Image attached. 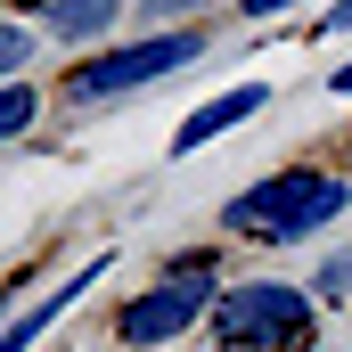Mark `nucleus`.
<instances>
[{
  "instance_id": "nucleus-10",
  "label": "nucleus",
  "mask_w": 352,
  "mask_h": 352,
  "mask_svg": "<svg viewBox=\"0 0 352 352\" xmlns=\"http://www.w3.org/2000/svg\"><path fill=\"white\" fill-rule=\"evenodd\" d=\"M320 295H352V254H336V263H320Z\"/></svg>"
},
{
  "instance_id": "nucleus-8",
  "label": "nucleus",
  "mask_w": 352,
  "mask_h": 352,
  "mask_svg": "<svg viewBox=\"0 0 352 352\" xmlns=\"http://www.w3.org/2000/svg\"><path fill=\"white\" fill-rule=\"evenodd\" d=\"M33 115H41V98L25 82H0V140H16V131H33Z\"/></svg>"
},
{
  "instance_id": "nucleus-11",
  "label": "nucleus",
  "mask_w": 352,
  "mask_h": 352,
  "mask_svg": "<svg viewBox=\"0 0 352 352\" xmlns=\"http://www.w3.org/2000/svg\"><path fill=\"white\" fill-rule=\"evenodd\" d=\"M320 33H352V0H336V8L320 16Z\"/></svg>"
},
{
  "instance_id": "nucleus-6",
  "label": "nucleus",
  "mask_w": 352,
  "mask_h": 352,
  "mask_svg": "<svg viewBox=\"0 0 352 352\" xmlns=\"http://www.w3.org/2000/svg\"><path fill=\"white\" fill-rule=\"evenodd\" d=\"M98 278H107V254H90V270H74V278H58V287H50V295H41L33 311H16V320L0 328V352H25L33 336H41V328H50V320H58V311H66V303H74V295H82V287H98Z\"/></svg>"
},
{
  "instance_id": "nucleus-1",
  "label": "nucleus",
  "mask_w": 352,
  "mask_h": 352,
  "mask_svg": "<svg viewBox=\"0 0 352 352\" xmlns=\"http://www.w3.org/2000/svg\"><path fill=\"white\" fill-rule=\"evenodd\" d=\"M352 188L336 173H270L254 188H238L230 205H221V221L238 230V238H311V230H328V221H344Z\"/></svg>"
},
{
  "instance_id": "nucleus-13",
  "label": "nucleus",
  "mask_w": 352,
  "mask_h": 352,
  "mask_svg": "<svg viewBox=\"0 0 352 352\" xmlns=\"http://www.w3.org/2000/svg\"><path fill=\"white\" fill-rule=\"evenodd\" d=\"M246 8H254V16H278V8H295V0H246Z\"/></svg>"
},
{
  "instance_id": "nucleus-12",
  "label": "nucleus",
  "mask_w": 352,
  "mask_h": 352,
  "mask_svg": "<svg viewBox=\"0 0 352 352\" xmlns=\"http://www.w3.org/2000/svg\"><path fill=\"white\" fill-rule=\"evenodd\" d=\"M328 90H344V98H352V58L336 66V74H328Z\"/></svg>"
},
{
  "instance_id": "nucleus-4",
  "label": "nucleus",
  "mask_w": 352,
  "mask_h": 352,
  "mask_svg": "<svg viewBox=\"0 0 352 352\" xmlns=\"http://www.w3.org/2000/svg\"><path fill=\"white\" fill-rule=\"evenodd\" d=\"M205 303H213V270L188 263V270H173V278H156L148 295H131V303L115 311V336H123V344H173Z\"/></svg>"
},
{
  "instance_id": "nucleus-5",
  "label": "nucleus",
  "mask_w": 352,
  "mask_h": 352,
  "mask_svg": "<svg viewBox=\"0 0 352 352\" xmlns=\"http://www.w3.org/2000/svg\"><path fill=\"white\" fill-rule=\"evenodd\" d=\"M263 107H270V82H238L230 98H205V107H197V115L180 123V140H173V148H180V156H197L205 140H221V131H238V123H254Z\"/></svg>"
},
{
  "instance_id": "nucleus-7",
  "label": "nucleus",
  "mask_w": 352,
  "mask_h": 352,
  "mask_svg": "<svg viewBox=\"0 0 352 352\" xmlns=\"http://www.w3.org/2000/svg\"><path fill=\"white\" fill-rule=\"evenodd\" d=\"M123 16V0H50L41 8V25L58 33V41H90V33H107Z\"/></svg>"
},
{
  "instance_id": "nucleus-2",
  "label": "nucleus",
  "mask_w": 352,
  "mask_h": 352,
  "mask_svg": "<svg viewBox=\"0 0 352 352\" xmlns=\"http://www.w3.org/2000/svg\"><path fill=\"white\" fill-rule=\"evenodd\" d=\"M205 320H213V344L221 352H303L311 344V295L287 287V278H246V287H230Z\"/></svg>"
},
{
  "instance_id": "nucleus-9",
  "label": "nucleus",
  "mask_w": 352,
  "mask_h": 352,
  "mask_svg": "<svg viewBox=\"0 0 352 352\" xmlns=\"http://www.w3.org/2000/svg\"><path fill=\"white\" fill-rule=\"evenodd\" d=\"M25 58H33V33H25V25H0V82H16Z\"/></svg>"
},
{
  "instance_id": "nucleus-3",
  "label": "nucleus",
  "mask_w": 352,
  "mask_h": 352,
  "mask_svg": "<svg viewBox=\"0 0 352 352\" xmlns=\"http://www.w3.org/2000/svg\"><path fill=\"white\" fill-rule=\"evenodd\" d=\"M205 50V33H156V41H123V50H107V58H82L74 74H66V98H123V90H148L180 74L188 58Z\"/></svg>"
}]
</instances>
